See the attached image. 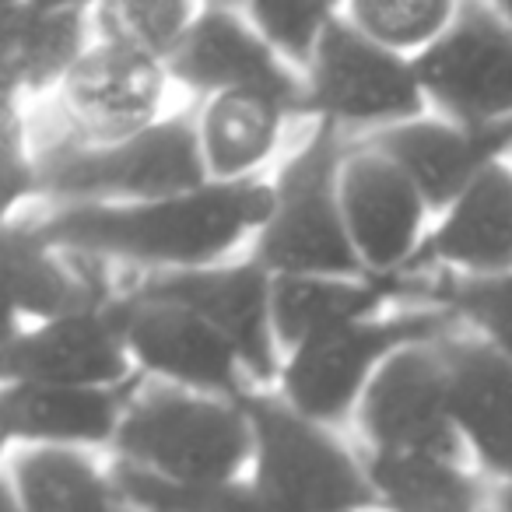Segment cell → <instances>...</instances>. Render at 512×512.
<instances>
[{"label": "cell", "mask_w": 512, "mask_h": 512, "mask_svg": "<svg viewBox=\"0 0 512 512\" xmlns=\"http://www.w3.org/2000/svg\"><path fill=\"white\" fill-rule=\"evenodd\" d=\"M271 214L274 183L242 179L141 204L53 207L29 221L53 249L172 274L218 267L221 256L232 253L246 232H260Z\"/></svg>", "instance_id": "cell-1"}, {"label": "cell", "mask_w": 512, "mask_h": 512, "mask_svg": "<svg viewBox=\"0 0 512 512\" xmlns=\"http://www.w3.org/2000/svg\"><path fill=\"white\" fill-rule=\"evenodd\" d=\"M36 169L39 197L57 207L141 204L211 183L200 123L190 116H169L113 144H88L71 130V137L36 151Z\"/></svg>", "instance_id": "cell-2"}, {"label": "cell", "mask_w": 512, "mask_h": 512, "mask_svg": "<svg viewBox=\"0 0 512 512\" xmlns=\"http://www.w3.org/2000/svg\"><path fill=\"white\" fill-rule=\"evenodd\" d=\"M348 141L334 123H316L299 155L274 179V214L256 232L253 260L271 278H372L348 235L341 172Z\"/></svg>", "instance_id": "cell-3"}, {"label": "cell", "mask_w": 512, "mask_h": 512, "mask_svg": "<svg viewBox=\"0 0 512 512\" xmlns=\"http://www.w3.org/2000/svg\"><path fill=\"white\" fill-rule=\"evenodd\" d=\"M253 425V488L271 512H365L376 491L330 425L295 411L281 393H246L239 400Z\"/></svg>", "instance_id": "cell-4"}, {"label": "cell", "mask_w": 512, "mask_h": 512, "mask_svg": "<svg viewBox=\"0 0 512 512\" xmlns=\"http://www.w3.org/2000/svg\"><path fill=\"white\" fill-rule=\"evenodd\" d=\"M113 449L116 460L176 484L239 481L253 460V425L242 404L151 383L134 393Z\"/></svg>", "instance_id": "cell-5"}, {"label": "cell", "mask_w": 512, "mask_h": 512, "mask_svg": "<svg viewBox=\"0 0 512 512\" xmlns=\"http://www.w3.org/2000/svg\"><path fill=\"white\" fill-rule=\"evenodd\" d=\"M460 327L463 323L453 313L425 306L330 330L285 355V369L278 379L281 397L306 418L334 428L358 411L376 372L397 351L435 344Z\"/></svg>", "instance_id": "cell-6"}, {"label": "cell", "mask_w": 512, "mask_h": 512, "mask_svg": "<svg viewBox=\"0 0 512 512\" xmlns=\"http://www.w3.org/2000/svg\"><path fill=\"white\" fill-rule=\"evenodd\" d=\"M428 109L414 57L383 50L344 11L330 22L306 74V113L348 130H390L421 120Z\"/></svg>", "instance_id": "cell-7"}, {"label": "cell", "mask_w": 512, "mask_h": 512, "mask_svg": "<svg viewBox=\"0 0 512 512\" xmlns=\"http://www.w3.org/2000/svg\"><path fill=\"white\" fill-rule=\"evenodd\" d=\"M428 106L463 127L512 120V22L498 4H460L439 43L414 57Z\"/></svg>", "instance_id": "cell-8"}, {"label": "cell", "mask_w": 512, "mask_h": 512, "mask_svg": "<svg viewBox=\"0 0 512 512\" xmlns=\"http://www.w3.org/2000/svg\"><path fill=\"white\" fill-rule=\"evenodd\" d=\"M113 309L130 358L144 376L232 404L253 393V379L246 376V365L239 362L232 344L186 306L130 292L120 295Z\"/></svg>", "instance_id": "cell-9"}, {"label": "cell", "mask_w": 512, "mask_h": 512, "mask_svg": "<svg viewBox=\"0 0 512 512\" xmlns=\"http://www.w3.org/2000/svg\"><path fill=\"white\" fill-rule=\"evenodd\" d=\"M274 278L256 264L253 256L242 264H218L204 271L148 274L134 295L158 302H176L197 313L211 330H218L235 348L246 376L267 386L281 379V348L271 316Z\"/></svg>", "instance_id": "cell-10"}, {"label": "cell", "mask_w": 512, "mask_h": 512, "mask_svg": "<svg viewBox=\"0 0 512 512\" xmlns=\"http://www.w3.org/2000/svg\"><path fill=\"white\" fill-rule=\"evenodd\" d=\"M169 78L197 95L260 92L278 99L292 116L306 113V78L285 64L253 29L242 8L200 4Z\"/></svg>", "instance_id": "cell-11"}, {"label": "cell", "mask_w": 512, "mask_h": 512, "mask_svg": "<svg viewBox=\"0 0 512 512\" xmlns=\"http://www.w3.org/2000/svg\"><path fill=\"white\" fill-rule=\"evenodd\" d=\"M355 421L369 449L383 453H432L460 463L467 449L453 425L435 344L397 351L369 383Z\"/></svg>", "instance_id": "cell-12"}, {"label": "cell", "mask_w": 512, "mask_h": 512, "mask_svg": "<svg viewBox=\"0 0 512 512\" xmlns=\"http://www.w3.org/2000/svg\"><path fill=\"white\" fill-rule=\"evenodd\" d=\"M113 302L36 327L11 320L4 337V383L74 386V390H116L134 383L130 376L137 365L123 341Z\"/></svg>", "instance_id": "cell-13"}, {"label": "cell", "mask_w": 512, "mask_h": 512, "mask_svg": "<svg viewBox=\"0 0 512 512\" xmlns=\"http://www.w3.org/2000/svg\"><path fill=\"white\" fill-rule=\"evenodd\" d=\"M341 204L355 253L372 278H397L425 242L428 204L397 162L365 144H348Z\"/></svg>", "instance_id": "cell-14"}, {"label": "cell", "mask_w": 512, "mask_h": 512, "mask_svg": "<svg viewBox=\"0 0 512 512\" xmlns=\"http://www.w3.org/2000/svg\"><path fill=\"white\" fill-rule=\"evenodd\" d=\"M169 67L116 43H92L60 85L71 130L88 144H113L158 123Z\"/></svg>", "instance_id": "cell-15"}, {"label": "cell", "mask_w": 512, "mask_h": 512, "mask_svg": "<svg viewBox=\"0 0 512 512\" xmlns=\"http://www.w3.org/2000/svg\"><path fill=\"white\" fill-rule=\"evenodd\" d=\"M355 144L379 151L411 176L428 211L446 214L491 165L512 151V120L495 127H463L453 120H411L358 137Z\"/></svg>", "instance_id": "cell-16"}, {"label": "cell", "mask_w": 512, "mask_h": 512, "mask_svg": "<svg viewBox=\"0 0 512 512\" xmlns=\"http://www.w3.org/2000/svg\"><path fill=\"white\" fill-rule=\"evenodd\" d=\"M463 446L498 484L512 481V358L467 327L435 341Z\"/></svg>", "instance_id": "cell-17"}, {"label": "cell", "mask_w": 512, "mask_h": 512, "mask_svg": "<svg viewBox=\"0 0 512 512\" xmlns=\"http://www.w3.org/2000/svg\"><path fill=\"white\" fill-rule=\"evenodd\" d=\"M4 278L11 320L50 323L85 309H102L116 299L102 281V260L53 249L39 239L32 221L11 218L4 225Z\"/></svg>", "instance_id": "cell-18"}, {"label": "cell", "mask_w": 512, "mask_h": 512, "mask_svg": "<svg viewBox=\"0 0 512 512\" xmlns=\"http://www.w3.org/2000/svg\"><path fill=\"white\" fill-rule=\"evenodd\" d=\"M130 386L116 390H74V386L4 383L0 393V421L8 442L22 446L81 449L113 446L120 435L134 393Z\"/></svg>", "instance_id": "cell-19"}, {"label": "cell", "mask_w": 512, "mask_h": 512, "mask_svg": "<svg viewBox=\"0 0 512 512\" xmlns=\"http://www.w3.org/2000/svg\"><path fill=\"white\" fill-rule=\"evenodd\" d=\"M92 8L11 0L0 15V78L4 95H39L64 85L78 60L92 50Z\"/></svg>", "instance_id": "cell-20"}, {"label": "cell", "mask_w": 512, "mask_h": 512, "mask_svg": "<svg viewBox=\"0 0 512 512\" xmlns=\"http://www.w3.org/2000/svg\"><path fill=\"white\" fill-rule=\"evenodd\" d=\"M439 264L453 274H512V169L491 165L421 242L411 267Z\"/></svg>", "instance_id": "cell-21"}, {"label": "cell", "mask_w": 512, "mask_h": 512, "mask_svg": "<svg viewBox=\"0 0 512 512\" xmlns=\"http://www.w3.org/2000/svg\"><path fill=\"white\" fill-rule=\"evenodd\" d=\"M418 292L411 278H274L271 316L278 348L292 355L313 337L383 316L397 295Z\"/></svg>", "instance_id": "cell-22"}, {"label": "cell", "mask_w": 512, "mask_h": 512, "mask_svg": "<svg viewBox=\"0 0 512 512\" xmlns=\"http://www.w3.org/2000/svg\"><path fill=\"white\" fill-rule=\"evenodd\" d=\"M376 505L386 512H484L491 491L463 463L432 453H383L362 456Z\"/></svg>", "instance_id": "cell-23"}, {"label": "cell", "mask_w": 512, "mask_h": 512, "mask_svg": "<svg viewBox=\"0 0 512 512\" xmlns=\"http://www.w3.org/2000/svg\"><path fill=\"white\" fill-rule=\"evenodd\" d=\"M4 484L22 512H137L81 449L25 446L11 456Z\"/></svg>", "instance_id": "cell-24"}, {"label": "cell", "mask_w": 512, "mask_h": 512, "mask_svg": "<svg viewBox=\"0 0 512 512\" xmlns=\"http://www.w3.org/2000/svg\"><path fill=\"white\" fill-rule=\"evenodd\" d=\"M288 109L260 92L214 95L200 113V148L211 183H242L271 158L285 130Z\"/></svg>", "instance_id": "cell-25"}, {"label": "cell", "mask_w": 512, "mask_h": 512, "mask_svg": "<svg viewBox=\"0 0 512 512\" xmlns=\"http://www.w3.org/2000/svg\"><path fill=\"white\" fill-rule=\"evenodd\" d=\"M197 11L186 0H109L92 8V22L99 43L127 46L169 67Z\"/></svg>", "instance_id": "cell-26"}, {"label": "cell", "mask_w": 512, "mask_h": 512, "mask_svg": "<svg viewBox=\"0 0 512 512\" xmlns=\"http://www.w3.org/2000/svg\"><path fill=\"white\" fill-rule=\"evenodd\" d=\"M109 477L137 512H271L253 481L176 484L116 456Z\"/></svg>", "instance_id": "cell-27"}, {"label": "cell", "mask_w": 512, "mask_h": 512, "mask_svg": "<svg viewBox=\"0 0 512 512\" xmlns=\"http://www.w3.org/2000/svg\"><path fill=\"white\" fill-rule=\"evenodd\" d=\"M456 11L460 4L453 0H355L344 15L383 50L418 57L446 36Z\"/></svg>", "instance_id": "cell-28"}, {"label": "cell", "mask_w": 512, "mask_h": 512, "mask_svg": "<svg viewBox=\"0 0 512 512\" xmlns=\"http://www.w3.org/2000/svg\"><path fill=\"white\" fill-rule=\"evenodd\" d=\"M432 306L453 313L470 334L488 341L512 358V274L470 278V274H439L428 288Z\"/></svg>", "instance_id": "cell-29"}, {"label": "cell", "mask_w": 512, "mask_h": 512, "mask_svg": "<svg viewBox=\"0 0 512 512\" xmlns=\"http://www.w3.org/2000/svg\"><path fill=\"white\" fill-rule=\"evenodd\" d=\"M242 11L253 22V29L267 39V46L292 71H299L306 78L330 22H334L341 8H330V4H285V0L267 4V0H260V4H246Z\"/></svg>", "instance_id": "cell-30"}, {"label": "cell", "mask_w": 512, "mask_h": 512, "mask_svg": "<svg viewBox=\"0 0 512 512\" xmlns=\"http://www.w3.org/2000/svg\"><path fill=\"white\" fill-rule=\"evenodd\" d=\"M0 169H4V211L15 218L22 200L39 197V169H36V151L29 148V123L22 120L18 99L4 95V155H0Z\"/></svg>", "instance_id": "cell-31"}, {"label": "cell", "mask_w": 512, "mask_h": 512, "mask_svg": "<svg viewBox=\"0 0 512 512\" xmlns=\"http://www.w3.org/2000/svg\"><path fill=\"white\" fill-rule=\"evenodd\" d=\"M491 509H495V512H512V481L498 484V488L491 491Z\"/></svg>", "instance_id": "cell-32"}, {"label": "cell", "mask_w": 512, "mask_h": 512, "mask_svg": "<svg viewBox=\"0 0 512 512\" xmlns=\"http://www.w3.org/2000/svg\"><path fill=\"white\" fill-rule=\"evenodd\" d=\"M4 512H22V505H18V498H15V491L4 484Z\"/></svg>", "instance_id": "cell-33"}, {"label": "cell", "mask_w": 512, "mask_h": 512, "mask_svg": "<svg viewBox=\"0 0 512 512\" xmlns=\"http://www.w3.org/2000/svg\"><path fill=\"white\" fill-rule=\"evenodd\" d=\"M498 8H502V15H505V18H509V22H512V0H509V4H498Z\"/></svg>", "instance_id": "cell-34"}, {"label": "cell", "mask_w": 512, "mask_h": 512, "mask_svg": "<svg viewBox=\"0 0 512 512\" xmlns=\"http://www.w3.org/2000/svg\"><path fill=\"white\" fill-rule=\"evenodd\" d=\"M484 512H495V509H484Z\"/></svg>", "instance_id": "cell-35"}]
</instances>
